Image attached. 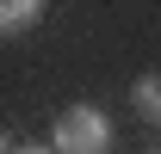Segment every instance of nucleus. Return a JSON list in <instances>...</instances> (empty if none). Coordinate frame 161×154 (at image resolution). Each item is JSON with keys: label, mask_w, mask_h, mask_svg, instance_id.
I'll use <instances>...</instances> for the list:
<instances>
[{"label": "nucleus", "mask_w": 161, "mask_h": 154, "mask_svg": "<svg viewBox=\"0 0 161 154\" xmlns=\"http://www.w3.org/2000/svg\"><path fill=\"white\" fill-rule=\"evenodd\" d=\"M37 19H43V6H37V0H6V6H0V31H6V37L31 31Z\"/></svg>", "instance_id": "3"}, {"label": "nucleus", "mask_w": 161, "mask_h": 154, "mask_svg": "<svg viewBox=\"0 0 161 154\" xmlns=\"http://www.w3.org/2000/svg\"><path fill=\"white\" fill-rule=\"evenodd\" d=\"M130 105H136L142 123H161V74H142L136 86H130Z\"/></svg>", "instance_id": "2"}, {"label": "nucleus", "mask_w": 161, "mask_h": 154, "mask_svg": "<svg viewBox=\"0 0 161 154\" xmlns=\"http://www.w3.org/2000/svg\"><path fill=\"white\" fill-rule=\"evenodd\" d=\"M6 154H56V148H43V142H19V148H6Z\"/></svg>", "instance_id": "4"}, {"label": "nucleus", "mask_w": 161, "mask_h": 154, "mask_svg": "<svg viewBox=\"0 0 161 154\" xmlns=\"http://www.w3.org/2000/svg\"><path fill=\"white\" fill-rule=\"evenodd\" d=\"M56 154H112V123L99 105H68L56 117Z\"/></svg>", "instance_id": "1"}]
</instances>
